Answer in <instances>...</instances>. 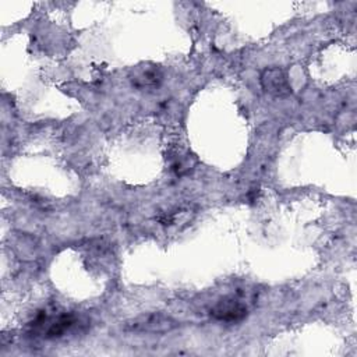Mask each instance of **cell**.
<instances>
[{
	"label": "cell",
	"mask_w": 357,
	"mask_h": 357,
	"mask_svg": "<svg viewBox=\"0 0 357 357\" xmlns=\"http://www.w3.org/2000/svg\"><path fill=\"white\" fill-rule=\"evenodd\" d=\"M177 321L160 312H151L135 317L124 324V331L135 333H167L177 328Z\"/></svg>",
	"instance_id": "cell-1"
},
{
	"label": "cell",
	"mask_w": 357,
	"mask_h": 357,
	"mask_svg": "<svg viewBox=\"0 0 357 357\" xmlns=\"http://www.w3.org/2000/svg\"><path fill=\"white\" fill-rule=\"evenodd\" d=\"M262 89L275 98H284L291 93V86L286 73L279 67H266L261 73Z\"/></svg>",
	"instance_id": "cell-2"
},
{
	"label": "cell",
	"mask_w": 357,
	"mask_h": 357,
	"mask_svg": "<svg viewBox=\"0 0 357 357\" xmlns=\"http://www.w3.org/2000/svg\"><path fill=\"white\" fill-rule=\"evenodd\" d=\"M211 317L220 322H240L247 317V307L234 298H223L212 307Z\"/></svg>",
	"instance_id": "cell-3"
},
{
	"label": "cell",
	"mask_w": 357,
	"mask_h": 357,
	"mask_svg": "<svg viewBox=\"0 0 357 357\" xmlns=\"http://www.w3.org/2000/svg\"><path fill=\"white\" fill-rule=\"evenodd\" d=\"M130 79L135 88L149 89V88H155L160 84L162 73L155 66L144 64V66H138L135 70H132Z\"/></svg>",
	"instance_id": "cell-4"
}]
</instances>
